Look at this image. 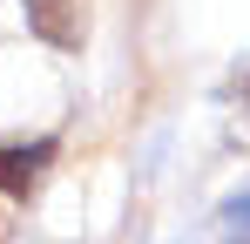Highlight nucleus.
I'll list each match as a JSON object with an SVG mask.
<instances>
[{
	"label": "nucleus",
	"mask_w": 250,
	"mask_h": 244,
	"mask_svg": "<svg viewBox=\"0 0 250 244\" xmlns=\"http://www.w3.org/2000/svg\"><path fill=\"white\" fill-rule=\"evenodd\" d=\"M223 244H250V183L223 203Z\"/></svg>",
	"instance_id": "nucleus-3"
},
{
	"label": "nucleus",
	"mask_w": 250,
	"mask_h": 244,
	"mask_svg": "<svg viewBox=\"0 0 250 244\" xmlns=\"http://www.w3.org/2000/svg\"><path fill=\"white\" fill-rule=\"evenodd\" d=\"M54 149H61L54 136H34V143H0V197H27V190L47 176Z\"/></svg>",
	"instance_id": "nucleus-1"
},
{
	"label": "nucleus",
	"mask_w": 250,
	"mask_h": 244,
	"mask_svg": "<svg viewBox=\"0 0 250 244\" xmlns=\"http://www.w3.org/2000/svg\"><path fill=\"white\" fill-rule=\"evenodd\" d=\"M27 7V27L54 48H75L82 41V0H21Z\"/></svg>",
	"instance_id": "nucleus-2"
}]
</instances>
